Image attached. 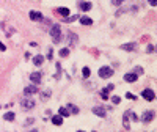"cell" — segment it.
I'll return each instance as SVG.
<instances>
[{
    "instance_id": "6da1fadb",
    "label": "cell",
    "mask_w": 157,
    "mask_h": 132,
    "mask_svg": "<svg viewBox=\"0 0 157 132\" xmlns=\"http://www.w3.org/2000/svg\"><path fill=\"white\" fill-rule=\"evenodd\" d=\"M51 36L53 38V43H60V41H61V28H60L58 24H55V25L51 28Z\"/></svg>"
},
{
    "instance_id": "7a4b0ae2",
    "label": "cell",
    "mask_w": 157,
    "mask_h": 132,
    "mask_svg": "<svg viewBox=\"0 0 157 132\" xmlns=\"http://www.w3.org/2000/svg\"><path fill=\"white\" fill-rule=\"evenodd\" d=\"M112 74H113V69H112V68H108V66H104V68L99 69V77H102V79L112 77Z\"/></svg>"
},
{
    "instance_id": "3957f363",
    "label": "cell",
    "mask_w": 157,
    "mask_h": 132,
    "mask_svg": "<svg viewBox=\"0 0 157 132\" xmlns=\"http://www.w3.org/2000/svg\"><path fill=\"white\" fill-rule=\"evenodd\" d=\"M142 96L145 97L146 101H154V97H156V93H154V90H149V88H146V90H143Z\"/></svg>"
},
{
    "instance_id": "277c9868",
    "label": "cell",
    "mask_w": 157,
    "mask_h": 132,
    "mask_svg": "<svg viewBox=\"0 0 157 132\" xmlns=\"http://www.w3.org/2000/svg\"><path fill=\"white\" fill-rule=\"evenodd\" d=\"M93 113L98 115V116H105L107 109H105L104 106H96V107H93Z\"/></svg>"
},
{
    "instance_id": "5b68a950",
    "label": "cell",
    "mask_w": 157,
    "mask_h": 132,
    "mask_svg": "<svg viewBox=\"0 0 157 132\" xmlns=\"http://www.w3.org/2000/svg\"><path fill=\"white\" fill-rule=\"evenodd\" d=\"M41 77H42L41 72H32L30 74V80H32L33 83H41Z\"/></svg>"
},
{
    "instance_id": "8992f818",
    "label": "cell",
    "mask_w": 157,
    "mask_h": 132,
    "mask_svg": "<svg viewBox=\"0 0 157 132\" xmlns=\"http://www.w3.org/2000/svg\"><path fill=\"white\" fill-rule=\"evenodd\" d=\"M30 19L32 21H42V14L39 11H30Z\"/></svg>"
},
{
    "instance_id": "52a82bcc",
    "label": "cell",
    "mask_w": 157,
    "mask_h": 132,
    "mask_svg": "<svg viewBox=\"0 0 157 132\" xmlns=\"http://www.w3.org/2000/svg\"><path fill=\"white\" fill-rule=\"evenodd\" d=\"M137 79H138V76H137V74H133V72H127L124 76L126 82H137Z\"/></svg>"
},
{
    "instance_id": "ba28073f",
    "label": "cell",
    "mask_w": 157,
    "mask_h": 132,
    "mask_svg": "<svg viewBox=\"0 0 157 132\" xmlns=\"http://www.w3.org/2000/svg\"><path fill=\"white\" fill-rule=\"evenodd\" d=\"M22 107H24L25 110L27 109H33V107H35V102H33L32 99H24L22 101Z\"/></svg>"
},
{
    "instance_id": "9c48e42d",
    "label": "cell",
    "mask_w": 157,
    "mask_h": 132,
    "mask_svg": "<svg viewBox=\"0 0 157 132\" xmlns=\"http://www.w3.org/2000/svg\"><path fill=\"white\" fill-rule=\"evenodd\" d=\"M152 118H154V112L148 110V112H146V113H145V115H143V118H142V120L145 121V123H149V121H151Z\"/></svg>"
},
{
    "instance_id": "30bf717a",
    "label": "cell",
    "mask_w": 157,
    "mask_h": 132,
    "mask_svg": "<svg viewBox=\"0 0 157 132\" xmlns=\"http://www.w3.org/2000/svg\"><path fill=\"white\" fill-rule=\"evenodd\" d=\"M79 8L82 9V11H88V9H91V2H80Z\"/></svg>"
},
{
    "instance_id": "8fae6325",
    "label": "cell",
    "mask_w": 157,
    "mask_h": 132,
    "mask_svg": "<svg viewBox=\"0 0 157 132\" xmlns=\"http://www.w3.org/2000/svg\"><path fill=\"white\" fill-rule=\"evenodd\" d=\"M52 123L57 124V126H61V124H63V118L60 116V115H53V116H52Z\"/></svg>"
},
{
    "instance_id": "7c38bea8",
    "label": "cell",
    "mask_w": 157,
    "mask_h": 132,
    "mask_svg": "<svg viewBox=\"0 0 157 132\" xmlns=\"http://www.w3.org/2000/svg\"><path fill=\"white\" fill-rule=\"evenodd\" d=\"M80 24H83V25H91L93 19L88 18V16H82V18H80Z\"/></svg>"
},
{
    "instance_id": "4fadbf2b",
    "label": "cell",
    "mask_w": 157,
    "mask_h": 132,
    "mask_svg": "<svg viewBox=\"0 0 157 132\" xmlns=\"http://www.w3.org/2000/svg\"><path fill=\"white\" fill-rule=\"evenodd\" d=\"M42 62H44V57H42L41 53H39V55H36L35 58H33V63H35L36 66H41V65H42Z\"/></svg>"
},
{
    "instance_id": "5bb4252c",
    "label": "cell",
    "mask_w": 157,
    "mask_h": 132,
    "mask_svg": "<svg viewBox=\"0 0 157 132\" xmlns=\"http://www.w3.org/2000/svg\"><path fill=\"white\" fill-rule=\"evenodd\" d=\"M55 11H57V13H58V14H61V16H65V18H66V16H68V14H69V9H68V8H65V6H60V8H57V9H55Z\"/></svg>"
},
{
    "instance_id": "9a60e30c",
    "label": "cell",
    "mask_w": 157,
    "mask_h": 132,
    "mask_svg": "<svg viewBox=\"0 0 157 132\" xmlns=\"http://www.w3.org/2000/svg\"><path fill=\"white\" fill-rule=\"evenodd\" d=\"M129 113H131V112H124V116H123V121H124V127L126 129H129Z\"/></svg>"
},
{
    "instance_id": "2e32d148",
    "label": "cell",
    "mask_w": 157,
    "mask_h": 132,
    "mask_svg": "<svg viewBox=\"0 0 157 132\" xmlns=\"http://www.w3.org/2000/svg\"><path fill=\"white\" fill-rule=\"evenodd\" d=\"M135 47H137V44L131 43V44H123V46H121V49H123V50H133Z\"/></svg>"
},
{
    "instance_id": "e0dca14e",
    "label": "cell",
    "mask_w": 157,
    "mask_h": 132,
    "mask_svg": "<svg viewBox=\"0 0 157 132\" xmlns=\"http://www.w3.org/2000/svg\"><path fill=\"white\" fill-rule=\"evenodd\" d=\"M58 113H60V116H69V110L66 109V107H60V110H58Z\"/></svg>"
},
{
    "instance_id": "ac0fdd59",
    "label": "cell",
    "mask_w": 157,
    "mask_h": 132,
    "mask_svg": "<svg viewBox=\"0 0 157 132\" xmlns=\"http://www.w3.org/2000/svg\"><path fill=\"white\" fill-rule=\"evenodd\" d=\"M36 91H38V90H36L35 85H30V87L25 88V94H33V93H36Z\"/></svg>"
},
{
    "instance_id": "d6986e66",
    "label": "cell",
    "mask_w": 157,
    "mask_h": 132,
    "mask_svg": "<svg viewBox=\"0 0 157 132\" xmlns=\"http://www.w3.org/2000/svg\"><path fill=\"white\" fill-rule=\"evenodd\" d=\"M3 118H5L6 121H13L14 120V113H13V112H6V113L3 115Z\"/></svg>"
},
{
    "instance_id": "ffe728a7",
    "label": "cell",
    "mask_w": 157,
    "mask_h": 132,
    "mask_svg": "<svg viewBox=\"0 0 157 132\" xmlns=\"http://www.w3.org/2000/svg\"><path fill=\"white\" fill-rule=\"evenodd\" d=\"M66 109H68V110H71L74 115H75V113H79V107H75L74 104H68V107H66Z\"/></svg>"
},
{
    "instance_id": "44dd1931",
    "label": "cell",
    "mask_w": 157,
    "mask_h": 132,
    "mask_svg": "<svg viewBox=\"0 0 157 132\" xmlns=\"http://www.w3.org/2000/svg\"><path fill=\"white\" fill-rule=\"evenodd\" d=\"M69 55V49L68 47H63L61 50H60V57H68Z\"/></svg>"
},
{
    "instance_id": "7402d4cb",
    "label": "cell",
    "mask_w": 157,
    "mask_h": 132,
    "mask_svg": "<svg viewBox=\"0 0 157 132\" xmlns=\"http://www.w3.org/2000/svg\"><path fill=\"white\" fill-rule=\"evenodd\" d=\"M82 74H83V77H90V68H83Z\"/></svg>"
},
{
    "instance_id": "603a6c76",
    "label": "cell",
    "mask_w": 157,
    "mask_h": 132,
    "mask_svg": "<svg viewBox=\"0 0 157 132\" xmlns=\"http://www.w3.org/2000/svg\"><path fill=\"white\" fill-rule=\"evenodd\" d=\"M101 97H102V99H108V91H107V90H104V91H101Z\"/></svg>"
},
{
    "instance_id": "cb8c5ba5",
    "label": "cell",
    "mask_w": 157,
    "mask_h": 132,
    "mask_svg": "<svg viewBox=\"0 0 157 132\" xmlns=\"http://www.w3.org/2000/svg\"><path fill=\"white\" fill-rule=\"evenodd\" d=\"M112 102L113 104H119V102H121V97H119V96H113L112 97Z\"/></svg>"
},
{
    "instance_id": "d4e9b609",
    "label": "cell",
    "mask_w": 157,
    "mask_h": 132,
    "mask_svg": "<svg viewBox=\"0 0 157 132\" xmlns=\"http://www.w3.org/2000/svg\"><path fill=\"white\" fill-rule=\"evenodd\" d=\"M121 2H123V0H113V5H115V6H119V5H121Z\"/></svg>"
},
{
    "instance_id": "484cf974",
    "label": "cell",
    "mask_w": 157,
    "mask_h": 132,
    "mask_svg": "<svg viewBox=\"0 0 157 132\" xmlns=\"http://www.w3.org/2000/svg\"><path fill=\"white\" fill-rule=\"evenodd\" d=\"M0 50H2V52H5V50H6V46L2 41H0Z\"/></svg>"
},
{
    "instance_id": "4316f807",
    "label": "cell",
    "mask_w": 157,
    "mask_h": 132,
    "mask_svg": "<svg viewBox=\"0 0 157 132\" xmlns=\"http://www.w3.org/2000/svg\"><path fill=\"white\" fill-rule=\"evenodd\" d=\"M126 97H127V99H135V96H133L132 93H126Z\"/></svg>"
},
{
    "instance_id": "83f0119b",
    "label": "cell",
    "mask_w": 157,
    "mask_h": 132,
    "mask_svg": "<svg viewBox=\"0 0 157 132\" xmlns=\"http://www.w3.org/2000/svg\"><path fill=\"white\" fill-rule=\"evenodd\" d=\"M154 49H156V47L152 46V44H149V46H148V52H152V50H154Z\"/></svg>"
},
{
    "instance_id": "f1b7e54d",
    "label": "cell",
    "mask_w": 157,
    "mask_h": 132,
    "mask_svg": "<svg viewBox=\"0 0 157 132\" xmlns=\"http://www.w3.org/2000/svg\"><path fill=\"white\" fill-rule=\"evenodd\" d=\"M30 132H38V131H36V129H32V131H30Z\"/></svg>"
},
{
    "instance_id": "f546056e",
    "label": "cell",
    "mask_w": 157,
    "mask_h": 132,
    "mask_svg": "<svg viewBox=\"0 0 157 132\" xmlns=\"http://www.w3.org/2000/svg\"><path fill=\"white\" fill-rule=\"evenodd\" d=\"M77 132H83V131H77Z\"/></svg>"
},
{
    "instance_id": "4dcf8cb0",
    "label": "cell",
    "mask_w": 157,
    "mask_h": 132,
    "mask_svg": "<svg viewBox=\"0 0 157 132\" xmlns=\"http://www.w3.org/2000/svg\"><path fill=\"white\" fill-rule=\"evenodd\" d=\"M93 132H96V131H93Z\"/></svg>"
}]
</instances>
